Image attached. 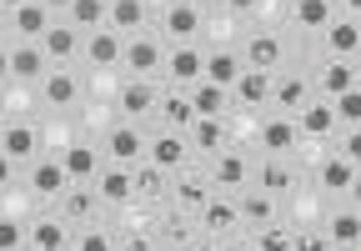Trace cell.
Listing matches in <instances>:
<instances>
[{
  "label": "cell",
  "instance_id": "816d5d0a",
  "mask_svg": "<svg viewBox=\"0 0 361 251\" xmlns=\"http://www.w3.org/2000/svg\"><path fill=\"white\" fill-rule=\"evenodd\" d=\"M351 206L361 212V176H356V186H351Z\"/></svg>",
  "mask_w": 361,
  "mask_h": 251
},
{
  "label": "cell",
  "instance_id": "f35d334b",
  "mask_svg": "<svg viewBox=\"0 0 361 251\" xmlns=\"http://www.w3.org/2000/svg\"><path fill=\"white\" fill-rule=\"evenodd\" d=\"M256 251H296V236H291V231H281V226H261Z\"/></svg>",
  "mask_w": 361,
  "mask_h": 251
},
{
  "label": "cell",
  "instance_id": "9c48e42d",
  "mask_svg": "<svg viewBox=\"0 0 361 251\" xmlns=\"http://www.w3.org/2000/svg\"><path fill=\"white\" fill-rule=\"evenodd\" d=\"M161 46H156V40L151 35H135V40H126V66H130V75H151V71H161Z\"/></svg>",
  "mask_w": 361,
  "mask_h": 251
},
{
  "label": "cell",
  "instance_id": "603a6c76",
  "mask_svg": "<svg viewBox=\"0 0 361 251\" xmlns=\"http://www.w3.org/2000/svg\"><path fill=\"white\" fill-rule=\"evenodd\" d=\"M0 151H6L16 166H25L35 156V126H6V131H0Z\"/></svg>",
  "mask_w": 361,
  "mask_h": 251
},
{
  "label": "cell",
  "instance_id": "d4e9b609",
  "mask_svg": "<svg viewBox=\"0 0 361 251\" xmlns=\"http://www.w3.org/2000/svg\"><path fill=\"white\" fill-rule=\"evenodd\" d=\"M351 86H361V75H356V66H346V61H331V66L322 71V91H326V101L346 96Z\"/></svg>",
  "mask_w": 361,
  "mask_h": 251
},
{
  "label": "cell",
  "instance_id": "e0dca14e",
  "mask_svg": "<svg viewBox=\"0 0 361 251\" xmlns=\"http://www.w3.org/2000/svg\"><path fill=\"white\" fill-rule=\"evenodd\" d=\"M11 16H16V35H20V40H40L45 30L56 25V20H51V6H40V0H30V6L11 11Z\"/></svg>",
  "mask_w": 361,
  "mask_h": 251
},
{
  "label": "cell",
  "instance_id": "836d02e7",
  "mask_svg": "<svg viewBox=\"0 0 361 251\" xmlns=\"http://www.w3.org/2000/svg\"><path fill=\"white\" fill-rule=\"evenodd\" d=\"M236 206H241V216L256 221V226H271V212H276V201H271L266 191H251V196H241Z\"/></svg>",
  "mask_w": 361,
  "mask_h": 251
},
{
  "label": "cell",
  "instance_id": "b9f144b4",
  "mask_svg": "<svg viewBox=\"0 0 361 251\" xmlns=\"http://www.w3.org/2000/svg\"><path fill=\"white\" fill-rule=\"evenodd\" d=\"M161 176H166L161 166H151V161H146L141 171H135V196H161Z\"/></svg>",
  "mask_w": 361,
  "mask_h": 251
},
{
  "label": "cell",
  "instance_id": "11a10c76",
  "mask_svg": "<svg viewBox=\"0 0 361 251\" xmlns=\"http://www.w3.org/2000/svg\"><path fill=\"white\" fill-rule=\"evenodd\" d=\"M201 251H226V246H211V241H206V246H201Z\"/></svg>",
  "mask_w": 361,
  "mask_h": 251
},
{
  "label": "cell",
  "instance_id": "74e56055",
  "mask_svg": "<svg viewBox=\"0 0 361 251\" xmlns=\"http://www.w3.org/2000/svg\"><path fill=\"white\" fill-rule=\"evenodd\" d=\"M191 141H196L201 151H221V116H201V121L191 126Z\"/></svg>",
  "mask_w": 361,
  "mask_h": 251
},
{
  "label": "cell",
  "instance_id": "ac0fdd59",
  "mask_svg": "<svg viewBox=\"0 0 361 251\" xmlns=\"http://www.w3.org/2000/svg\"><path fill=\"white\" fill-rule=\"evenodd\" d=\"M196 30H201V11H196V6H186V0L166 6V35H171V40H180V46H186Z\"/></svg>",
  "mask_w": 361,
  "mask_h": 251
},
{
  "label": "cell",
  "instance_id": "44dd1931",
  "mask_svg": "<svg viewBox=\"0 0 361 251\" xmlns=\"http://www.w3.org/2000/svg\"><path fill=\"white\" fill-rule=\"evenodd\" d=\"M336 126H341V116H336L331 101H311V106L301 111V136H331Z\"/></svg>",
  "mask_w": 361,
  "mask_h": 251
},
{
  "label": "cell",
  "instance_id": "277c9868",
  "mask_svg": "<svg viewBox=\"0 0 361 251\" xmlns=\"http://www.w3.org/2000/svg\"><path fill=\"white\" fill-rule=\"evenodd\" d=\"M35 46L45 51V61H56V66H66L75 51H85V40H80V30L71 25V20H61V25H51V30H45L40 40H35Z\"/></svg>",
  "mask_w": 361,
  "mask_h": 251
},
{
  "label": "cell",
  "instance_id": "2e32d148",
  "mask_svg": "<svg viewBox=\"0 0 361 251\" xmlns=\"http://www.w3.org/2000/svg\"><path fill=\"white\" fill-rule=\"evenodd\" d=\"M356 176H361V166H356V161H346L341 151H336L331 161H322V186H326V191H341V196H351Z\"/></svg>",
  "mask_w": 361,
  "mask_h": 251
},
{
  "label": "cell",
  "instance_id": "4dcf8cb0",
  "mask_svg": "<svg viewBox=\"0 0 361 251\" xmlns=\"http://www.w3.org/2000/svg\"><path fill=\"white\" fill-rule=\"evenodd\" d=\"M276 106H281V111H306V106H311V86H306L301 75L276 80Z\"/></svg>",
  "mask_w": 361,
  "mask_h": 251
},
{
  "label": "cell",
  "instance_id": "5bb4252c",
  "mask_svg": "<svg viewBox=\"0 0 361 251\" xmlns=\"http://www.w3.org/2000/svg\"><path fill=\"white\" fill-rule=\"evenodd\" d=\"M161 121L171 126V131H191V126L201 121V116H196V101H191V91H171V96L161 101Z\"/></svg>",
  "mask_w": 361,
  "mask_h": 251
},
{
  "label": "cell",
  "instance_id": "bcb514c9",
  "mask_svg": "<svg viewBox=\"0 0 361 251\" xmlns=\"http://www.w3.org/2000/svg\"><path fill=\"white\" fill-rule=\"evenodd\" d=\"M11 176H16V161H11L6 151H0V186H11Z\"/></svg>",
  "mask_w": 361,
  "mask_h": 251
},
{
  "label": "cell",
  "instance_id": "4316f807",
  "mask_svg": "<svg viewBox=\"0 0 361 251\" xmlns=\"http://www.w3.org/2000/svg\"><path fill=\"white\" fill-rule=\"evenodd\" d=\"M336 20V6H331V0H301V6H296V25L301 30H326Z\"/></svg>",
  "mask_w": 361,
  "mask_h": 251
},
{
  "label": "cell",
  "instance_id": "7a4b0ae2",
  "mask_svg": "<svg viewBox=\"0 0 361 251\" xmlns=\"http://www.w3.org/2000/svg\"><path fill=\"white\" fill-rule=\"evenodd\" d=\"M146 136H141V126L126 121V126H111V136H106V156L116 166H135V161H146Z\"/></svg>",
  "mask_w": 361,
  "mask_h": 251
},
{
  "label": "cell",
  "instance_id": "7dc6e473",
  "mask_svg": "<svg viewBox=\"0 0 361 251\" xmlns=\"http://www.w3.org/2000/svg\"><path fill=\"white\" fill-rule=\"evenodd\" d=\"M226 6H231L236 16H246V11H256V6H261V0H226Z\"/></svg>",
  "mask_w": 361,
  "mask_h": 251
},
{
  "label": "cell",
  "instance_id": "6f0895ef",
  "mask_svg": "<svg viewBox=\"0 0 361 251\" xmlns=\"http://www.w3.org/2000/svg\"><path fill=\"white\" fill-rule=\"evenodd\" d=\"M25 251H35V246H25Z\"/></svg>",
  "mask_w": 361,
  "mask_h": 251
},
{
  "label": "cell",
  "instance_id": "9a60e30c",
  "mask_svg": "<svg viewBox=\"0 0 361 251\" xmlns=\"http://www.w3.org/2000/svg\"><path fill=\"white\" fill-rule=\"evenodd\" d=\"M296 141H301V126L286 121V116H276V121H266V126H261V146H266L271 156H286Z\"/></svg>",
  "mask_w": 361,
  "mask_h": 251
},
{
  "label": "cell",
  "instance_id": "7402d4cb",
  "mask_svg": "<svg viewBox=\"0 0 361 251\" xmlns=\"http://www.w3.org/2000/svg\"><path fill=\"white\" fill-rule=\"evenodd\" d=\"M236 101H246V106H256V101H266V96H276V80H271V71H241V80H236Z\"/></svg>",
  "mask_w": 361,
  "mask_h": 251
},
{
  "label": "cell",
  "instance_id": "8992f818",
  "mask_svg": "<svg viewBox=\"0 0 361 251\" xmlns=\"http://www.w3.org/2000/svg\"><path fill=\"white\" fill-rule=\"evenodd\" d=\"M96 191H101L106 206H126L135 196V171L130 166H106V171L96 176Z\"/></svg>",
  "mask_w": 361,
  "mask_h": 251
},
{
  "label": "cell",
  "instance_id": "f1b7e54d",
  "mask_svg": "<svg viewBox=\"0 0 361 251\" xmlns=\"http://www.w3.org/2000/svg\"><path fill=\"white\" fill-rule=\"evenodd\" d=\"M336 246H361V212L356 206H346V212L331 216V231H326Z\"/></svg>",
  "mask_w": 361,
  "mask_h": 251
},
{
  "label": "cell",
  "instance_id": "ffe728a7",
  "mask_svg": "<svg viewBox=\"0 0 361 251\" xmlns=\"http://www.w3.org/2000/svg\"><path fill=\"white\" fill-rule=\"evenodd\" d=\"M40 86H45V101H51V106H75V96H80V80H75L66 66L45 71V80H40Z\"/></svg>",
  "mask_w": 361,
  "mask_h": 251
},
{
  "label": "cell",
  "instance_id": "4fadbf2b",
  "mask_svg": "<svg viewBox=\"0 0 361 251\" xmlns=\"http://www.w3.org/2000/svg\"><path fill=\"white\" fill-rule=\"evenodd\" d=\"M241 71H246V61H241L236 51H211V56H206V80H211V86H226V91H231L236 80H241Z\"/></svg>",
  "mask_w": 361,
  "mask_h": 251
},
{
  "label": "cell",
  "instance_id": "cb8c5ba5",
  "mask_svg": "<svg viewBox=\"0 0 361 251\" xmlns=\"http://www.w3.org/2000/svg\"><path fill=\"white\" fill-rule=\"evenodd\" d=\"M75 30H101L111 20V0H75V6L66 11Z\"/></svg>",
  "mask_w": 361,
  "mask_h": 251
},
{
  "label": "cell",
  "instance_id": "3957f363",
  "mask_svg": "<svg viewBox=\"0 0 361 251\" xmlns=\"http://www.w3.org/2000/svg\"><path fill=\"white\" fill-rule=\"evenodd\" d=\"M166 71H171V80H176V91H191L196 80H206V56L186 40V46H176V51L166 56Z\"/></svg>",
  "mask_w": 361,
  "mask_h": 251
},
{
  "label": "cell",
  "instance_id": "7c38bea8",
  "mask_svg": "<svg viewBox=\"0 0 361 251\" xmlns=\"http://www.w3.org/2000/svg\"><path fill=\"white\" fill-rule=\"evenodd\" d=\"M322 35H326V51H331L336 61H346V56L361 51V25H356V20H341V16H336Z\"/></svg>",
  "mask_w": 361,
  "mask_h": 251
},
{
  "label": "cell",
  "instance_id": "f546056e",
  "mask_svg": "<svg viewBox=\"0 0 361 251\" xmlns=\"http://www.w3.org/2000/svg\"><path fill=\"white\" fill-rule=\"evenodd\" d=\"M246 176H251L246 156H236V151H216V186H241Z\"/></svg>",
  "mask_w": 361,
  "mask_h": 251
},
{
  "label": "cell",
  "instance_id": "60d3db41",
  "mask_svg": "<svg viewBox=\"0 0 361 251\" xmlns=\"http://www.w3.org/2000/svg\"><path fill=\"white\" fill-rule=\"evenodd\" d=\"M331 106H336L341 126H361V86H351V91H346V96H336Z\"/></svg>",
  "mask_w": 361,
  "mask_h": 251
},
{
  "label": "cell",
  "instance_id": "f5cc1de1",
  "mask_svg": "<svg viewBox=\"0 0 361 251\" xmlns=\"http://www.w3.org/2000/svg\"><path fill=\"white\" fill-rule=\"evenodd\" d=\"M0 6H6V11H20V6H30V0H0Z\"/></svg>",
  "mask_w": 361,
  "mask_h": 251
},
{
  "label": "cell",
  "instance_id": "ba28073f",
  "mask_svg": "<svg viewBox=\"0 0 361 251\" xmlns=\"http://www.w3.org/2000/svg\"><path fill=\"white\" fill-rule=\"evenodd\" d=\"M45 71H51V61H45V51L35 46V40H20V46L11 51V75L16 80H45Z\"/></svg>",
  "mask_w": 361,
  "mask_h": 251
},
{
  "label": "cell",
  "instance_id": "d6986e66",
  "mask_svg": "<svg viewBox=\"0 0 361 251\" xmlns=\"http://www.w3.org/2000/svg\"><path fill=\"white\" fill-rule=\"evenodd\" d=\"M241 61H246L251 71H276V61H281V40H276V35H251L246 51H241Z\"/></svg>",
  "mask_w": 361,
  "mask_h": 251
},
{
  "label": "cell",
  "instance_id": "f6af8a7d",
  "mask_svg": "<svg viewBox=\"0 0 361 251\" xmlns=\"http://www.w3.org/2000/svg\"><path fill=\"white\" fill-rule=\"evenodd\" d=\"M331 246H336L331 236H301L296 241V251H331Z\"/></svg>",
  "mask_w": 361,
  "mask_h": 251
},
{
  "label": "cell",
  "instance_id": "e575fe53",
  "mask_svg": "<svg viewBox=\"0 0 361 251\" xmlns=\"http://www.w3.org/2000/svg\"><path fill=\"white\" fill-rule=\"evenodd\" d=\"M30 246L35 251H61L66 246V226L61 221H35L30 226Z\"/></svg>",
  "mask_w": 361,
  "mask_h": 251
},
{
  "label": "cell",
  "instance_id": "db71d44e",
  "mask_svg": "<svg viewBox=\"0 0 361 251\" xmlns=\"http://www.w3.org/2000/svg\"><path fill=\"white\" fill-rule=\"evenodd\" d=\"M341 6H346L351 16H361V0H341Z\"/></svg>",
  "mask_w": 361,
  "mask_h": 251
},
{
  "label": "cell",
  "instance_id": "f907efd6",
  "mask_svg": "<svg viewBox=\"0 0 361 251\" xmlns=\"http://www.w3.org/2000/svg\"><path fill=\"white\" fill-rule=\"evenodd\" d=\"M40 6H51V11H71L75 0H40Z\"/></svg>",
  "mask_w": 361,
  "mask_h": 251
},
{
  "label": "cell",
  "instance_id": "5b68a950",
  "mask_svg": "<svg viewBox=\"0 0 361 251\" xmlns=\"http://www.w3.org/2000/svg\"><path fill=\"white\" fill-rule=\"evenodd\" d=\"M156 106H161V101H156V86H151V80L135 75V80H126V86H121V116H126V121H146Z\"/></svg>",
  "mask_w": 361,
  "mask_h": 251
},
{
  "label": "cell",
  "instance_id": "d590c367",
  "mask_svg": "<svg viewBox=\"0 0 361 251\" xmlns=\"http://www.w3.org/2000/svg\"><path fill=\"white\" fill-rule=\"evenodd\" d=\"M61 201H66V216H90V212H96V201H101V191L96 186H71Z\"/></svg>",
  "mask_w": 361,
  "mask_h": 251
},
{
  "label": "cell",
  "instance_id": "1f68e13d",
  "mask_svg": "<svg viewBox=\"0 0 361 251\" xmlns=\"http://www.w3.org/2000/svg\"><path fill=\"white\" fill-rule=\"evenodd\" d=\"M256 181H261V191H266V196H276V191H286V186H291V166H286L281 156H271V161H261Z\"/></svg>",
  "mask_w": 361,
  "mask_h": 251
},
{
  "label": "cell",
  "instance_id": "6da1fadb",
  "mask_svg": "<svg viewBox=\"0 0 361 251\" xmlns=\"http://www.w3.org/2000/svg\"><path fill=\"white\" fill-rule=\"evenodd\" d=\"M96 71H111V66H121L126 61V35L121 30H111V25H101V30H90L85 35V51H80Z\"/></svg>",
  "mask_w": 361,
  "mask_h": 251
},
{
  "label": "cell",
  "instance_id": "ee69618b",
  "mask_svg": "<svg viewBox=\"0 0 361 251\" xmlns=\"http://www.w3.org/2000/svg\"><path fill=\"white\" fill-rule=\"evenodd\" d=\"M341 156L361 166V126H351V131H346V141H341Z\"/></svg>",
  "mask_w": 361,
  "mask_h": 251
},
{
  "label": "cell",
  "instance_id": "484cf974",
  "mask_svg": "<svg viewBox=\"0 0 361 251\" xmlns=\"http://www.w3.org/2000/svg\"><path fill=\"white\" fill-rule=\"evenodd\" d=\"M201 221H206V231H231V226L241 221V206H236V201L211 196V201L201 206Z\"/></svg>",
  "mask_w": 361,
  "mask_h": 251
},
{
  "label": "cell",
  "instance_id": "9f6ffc18",
  "mask_svg": "<svg viewBox=\"0 0 361 251\" xmlns=\"http://www.w3.org/2000/svg\"><path fill=\"white\" fill-rule=\"evenodd\" d=\"M356 75H361V66H356Z\"/></svg>",
  "mask_w": 361,
  "mask_h": 251
},
{
  "label": "cell",
  "instance_id": "8fae6325",
  "mask_svg": "<svg viewBox=\"0 0 361 251\" xmlns=\"http://www.w3.org/2000/svg\"><path fill=\"white\" fill-rule=\"evenodd\" d=\"M30 186H35V196H66L71 191V176H66L61 161H35L30 166Z\"/></svg>",
  "mask_w": 361,
  "mask_h": 251
},
{
  "label": "cell",
  "instance_id": "7bdbcfd3",
  "mask_svg": "<svg viewBox=\"0 0 361 251\" xmlns=\"http://www.w3.org/2000/svg\"><path fill=\"white\" fill-rule=\"evenodd\" d=\"M75 251H111V236H106V231H85V236L75 241Z\"/></svg>",
  "mask_w": 361,
  "mask_h": 251
},
{
  "label": "cell",
  "instance_id": "681fc988",
  "mask_svg": "<svg viewBox=\"0 0 361 251\" xmlns=\"http://www.w3.org/2000/svg\"><path fill=\"white\" fill-rule=\"evenodd\" d=\"M11 80V51H0V86Z\"/></svg>",
  "mask_w": 361,
  "mask_h": 251
},
{
  "label": "cell",
  "instance_id": "52a82bcc",
  "mask_svg": "<svg viewBox=\"0 0 361 251\" xmlns=\"http://www.w3.org/2000/svg\"><path fill=\"white\" fill-rule=\"evenodd\" d=\"M146 161L161 166V171H180V166H186V141H180V131H161L146 146Z\"/></svg>",
  "mask_w": 361,
  "mask_h": 251
},
{
  "label": "cell",
  "instance_id": "c3c4849f",
  "mask_svg": "<svg viewBox=\"0 0 361 251\" xmlns=\"http://www.w3.org/2000/svg\"><path fill=\"white\" fill-rule=\"evenodd\" d=\"M126 251H156V246H151L146 236H130V241H126Z\"/></svg>",
  "mask_w": 361,
  "mask_h": 251
},
{
  "label": "cell",
  "instance_id": "d6a6232c",
  "mask_svg": "<svg viewBox=\"0 0 361 251\" xmlns=\"http://www.w3.org/2000/svg\"><path fill=\"white\" fill-rule=\"evenodd\" d=\"M191 101H196V116H221V111H226V86L196 80V86H191Z\"/></svg>",
  "mask_w": 361,
  "mask_h": 251
},
{
  "label": "cell",
  "instance_id": "ab89813d",
  "mask_svg": "<svg viewBox=\"0 0 361 251\" xmlns=\"http://www.w3.org/2000/svg\"><path fill=\"white\" fill-rule=\"evenodd\" d=\"M30 246V231H20V221L0 216V251H25Z\"/></svg>",
  "mask_w": 361,
  "mask_h": 251
},
{
  "label": "cell",
  "instance_id": "83f0119b",
  "mask_svg": "<svg viewBox=\"0 0 361 251\" xmlns=\"http://www.w3.org/2000/svg\"><path fill=\"white\" fill-rule=\"evenodd\" d=\"M141 25H146V6H141V0H111V30L130 35Z\"/></svg>",
  "mask_w": 361,
  "mask_h": 251
},
{
  "label": "cell",
  "instance_id": "30bf717a",
  "mask_svg": "<svg viewBox=\"0 0 361 251\" xmlns=\"http://www.w3.org/2000/svg\"><path fill=\"white\" fill-rule=\"evenodd\" d=\"M61 166H66V176L71 181H90V186H96V176H101V156H96V146H71L66 156H61Z\"/></svg>",
  "mask_w": 361,
  "mask_h": 251
},
{
  "label": "cell",
  "instance_id": "8d00e7d4",
  "mask_svg": "<svg viewBox=\"0 0 361 251\" xmlns=\"http://www.w3.org/2000/svg\"><path fill=\"white\" fill-rule=\"evenodd\" d=\"M176 201H180V206H196V212H201V206L211 201V186H206L201 176H180V186H176Z\"/></svg>",
  "mask_w": 361,
  "mask_h": 251
}]
</instances>
